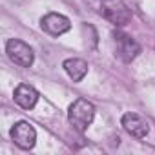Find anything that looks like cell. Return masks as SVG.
Segmentation results:
<instances>
[{
  "label": "cell",
  "instance_id": "cell-1",
  "mask_svg": "<svg viewBox=\"0 0 155 155\" xmlns=\"http://www.w3.org/2000/svg\"><path fill=\"white\" fill-rule=\"evenodd\" d=\"M95 119V106L86 99H77L68 110V120L77 131H86Z\"/></svg>",
  "mask_w": 155,
  "mask_h": 155
},
{
  "label": "cell",
  "instance_id": "cell-2",
  "mask_svg": "<svg viewBox=\"0 0 155 155\" xmlns=\"http://www.w3.org/2000/svg\"><path fill=\"white\" fill-rule=\"evenodd\" d=\"M101 15L115 26H126L131 20V11L122 0H102Z\"/></svg>",
  "mask_w": 155,
  "mask_h": 155
},
{
  "label": "cell",
  "instance_id": "cell-3",
  "mask_svg": "<svg viewBox=\"0 0 155 155\" xmlns=\"http://www.w3.org/2000/svg\"><path fill=\"white\" fill-rule=\"evenodd\" d=\"M6 53L9 57V60L20 68H29L35 60V53L29 48V44H26L24 40L18 38H9L6 44Z\"/></svg>",
  "mask_w": 155,
  "mask_h": 155
},
{
  "label": "cell",
  "instance_id": "cell-4",
  "mask_svg": "<svg viewBox=\"0 0 155 155\" xmlns=\"http://www.w3.org/2000/svg\"><path fill=\"white\" fill-rule=\"evenodd\" d=\"M113 42H115V55L122 62H131L140 53L139 42L122 31H113Z\"/></svg>",
  "mask_w": 155,
  "mask_h": 155
},
{
  "label": "cell",
  "instance_id": "cell-5",
  "mask_svg": "<svg viewBox=\"0 0 155 155\" xmlns=\"http://www.w3.org/2000/svg\"><path fill=\"white\" fill-rule=\"evenodd\" d=\"M11 140L20 148V150H31L37 142V131L28 120H18L13 124L11 131Z\"/></svg>",
  "mask_w": 155,
  "mask_h": 155
},
{
  "label": "cell",
  "instance_id": "cell-6",
  "mask_svg": "<svg viewBox=\"0 0 155 155\" xmlns=\"http://www.w3.org/2000/svg\"><path fill=\"white\" fill-rule=\"evenodd\" d=\"M40 28L48 35L60 37V35H64L71 29V22H69L68 17H64L60 13H48L40 18Z\"/></svg>",
  "mask_w": 155,
  "mask_h": 155
},
{
  "label": "cell",
  "instance_id": "cell-7",
  "mask_svg": "<svg viewBox=\"0 0 155 155\" xmlns=\"http://www.w3.org/2000/svg\"><path fill=\"white\" fill-rule=\"evenodd\" d=\"M120 124L122 128L135 139H144L150 131V124L146 119H142L140 115L137 113H124L122 119H120Z\"/></svg>",
  "mask_w": 155,
  "mask_h": 155
},
{
  "label": "cell",
  "instance_id": "cell-8",
  "mask_svg": "<svg viewBox=\"0 0 155 155\" xmlns=\"http://www.w3.org/2000/svg\"><path fill=\"white\" fill-rule=\"evenodd\" d=\"M13 97H15V102H17L20 108L31 110V108L37 104V101H38V91H37L33 86H29V84H20V86H17Z\"/></svg>",
  "mask_w": 155,
  "mask_h": 155
},
{
  "label": "cell",
  "instance_id": "cell-9",
  "mask_svg": "<svg viewBox=\"0 0 155 155\" xmlns=\"http://www.w3.org/2000/svg\"><path fill=\"white\" fill-rule=\"evenodd\" d=\"M62 68L73 82H81L88 75V62L82 58H66Z\"/></svg>",
  "mask_w": 155,
  "mask_h": 155
}]
</instances>
